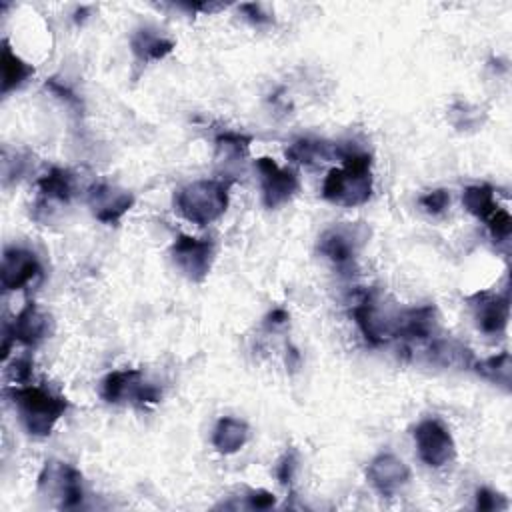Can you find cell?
I'll list each match as a JSON object with an SVG mask.
<instances>
[{
    "mask_svg": "<svg viewBox=\"0 0 512 512\" xmlns=\"http://www.w3.org/2000/svg\"><path fill=\"white\" fill-rule=\"evenodd\" d=\"M366 478L382 496H392L410 480V468L402 458L390 452H382L370 460Z\"/></svg>",
    "mask_w": 512,
    "mask_h": 512,
    "instance_id": "7c38bea8",
    "label": "cell"
},
{
    "mask_svg": "<svg viewBox=\"0 0 512 512\" xmlns=\"http://www.w3.org/2000/svg\"><path fill=\"white\" fill-rule=\"evenodd\" d=\"M488 228H490V234L496 242H506L510 238V232H512V218L510 214L504 210V208H496L488 218Z\"/></svg>",
    "mask_w": 512,
    "mask_h": 512,
    "instance_id": "d4e9b609",
    "label": "cell"
},
{
    "mask_svg": "<svg viewBox=\"0 0 512 512\" xmlns=\"http://www.w3.org/2000/svg\"><path fill=\"white\" fill-rule=\"evenodd\" d=\"M248 440V426L246 422L232 418V416H224L216 422L214 432H212V446L220 452V454H234L238 452Z\"/></svg>",
    "mask_w": 512,
    "mask_h": 512,
    "instance_id": "d6986e66",
    "label": "cell"
},
{
    "mask_svg": "<svg viewBox=\"0 0 512 512\" xmlns=\"http://www.w3.org/2000/svg\"><path fill=\"white\" fill-rule=\"evenodd\" d=\"M256 170L260 174L262 202L268 208H278L286 204L298 192V176L290 170L280 168L272 158L262 156L256 160Z\"/></svg>",
    "mask_w": 512,
    "mask_h": 512,
    "instance_id": "9c48e42d",
    "label": "cell"
},
{
    "mask_svg": "<svg viewBox=\"0 0 512 512\" xmlns=\"http://www.w3.org/2000/svg\"><path fill=\"white\" fill-rule=\"evenodd\" d=\"M414 442L420 460L432 468H440L456 456V446L448 428L434 418L422 420L414 428Z\"/></svg>",
    "mask_w": 512,
    "mask_h": 512,
    "instance_id": "52a82bcc",
    "label": "cell"
},
{
    "mask_svg": "<svg viewBox=\"0 0 512 512\" xmlns=\"http://www.w3.org/2000/svg\"><path fill=\"white\" fill-rule=\"evenodd\" d=\"M418 204H420L428 214H440V212H444L446 206L450 204V194H448V190L438 188V190H432V192H426L424 196H420Z\"/></svg>",
    "mask_w": 512,
    "mask_h": 512,
    "instance_id": "484cf974",
    "label": "cell"
},
{
    "mask_svg": "<svg viewBox=\"0 0 512 512\" xmlns=\"http://www.w3.org/2000/svg\"><path fill=\"white\" fill-rule=\"evenodd\" d=\"M32 74H34V68L30 64H26L22 58H18L10 50L8 42H4V48H2V94H8L10 90H16Z\"/></svg>",
    "mask_w": 512,
    "mask_h": 512,
    "instance_id": "44dd1931",
    "label": "cell"
},
{
    "mask_svg": "<svg viewBox=\"0 0 512 512\" xmlns=\"http://www.w3.org/2000/svg\"><path fill=\"white\" fill-rule=\"evenodd\" d=\"M14 340L36 346L50 334V316L42 312L34 302H26V306L16 314L12 326H6Z\"/></svg>",
    "mask_w": 512,
    "mask_h": 512,
    "instance_id": "2e32d148",
    "label": "cell"
},
{
    "mask_svg": "<svg viewBox=\"0 0 512 512\" xmlns=\"http://www.w3.org/2000/svg\"><path fill=\"white\" fill-rule=\"evenodd\" d=\"M174 206L178 214L188 222L206 226L226 212L228 182L214 178L194 180L176 192Z\"/></svg>",
    "mask_w": 512,
    "mask_h": 512,
    "instance_id": "3957f363",
    "label": "cell"
},
{
    "mask_svg": "<svg viewBox=\"0 0 512 512\" xmlns=\"http://www.w3.org/2000/svg\"><path fill=\"white\" fill-rule=\"evenodd\" d=\"M508 502L502 494L490 490V488H478L476 490V508L478 510H502Z\"/></svg>",
    "mask_w": 512,
    "mask_h": 512,
    "instance_id": "4316f807",
    "label": "cell"
},
{
    "mask_svg": "<svg viewBox=\"0 0 512 512\" xmlns=\"http://www.w3.org/2000/svg\"><path fill=\"white\" fill-rule=\"evenodd\" d=\"M352 314H354V320H356L360 332L364 334V338L370 344L378 346V344H386L388 340L394 338L396 316L382 312L372 294H364V298L356 302Z\"/></svg>",
    "mask_w": 512,
    "mask_h": 512,
    "instance_id": "30bf717a",
    "label": "cell"
},
{
    "mask_svg": "<svg viewBox=\"0 0 512 512\" xmlns=\"http://www.w3.org/2000/svg\"><path fill=\"white\" fill-rule=\"evenodd\" d=\"M436 332V308L434 306H418L396 314L394 338H402L408 344L426 342Z\"/></svg>",
    "mask_w": 512,
    "mask_h": 512,
    "instance_id": "9a60e30c",
    "label": "cell"
},
{
    "mask_svg": "<svg viewBox=\"0 0 512 512\" xmlns=\"http://www.w3.org/2000/svg\"><path fill=\"white\" fill-rule=\"evenodd\" d=\"M38 188L50 200L68 202L74 192V178L64 168H52L46 176L38 180Z\"/></svg>",
    "mask_w": 512,
    "mask_h": 512,
    "instance_id": "7402d4cb",
    "label": "cell"
},
{
    "mask_svg": "<svg viewBox=\"0 0 512 512\" xmlns=\"http://www.w3.org/2000/svg\"><path fill=\"white\" fill-rule=\"evenodd\" d=\"M38 488L44 496L58 502L62 508H74L82 502L80 472L60 460H48L38 476Z\"/></svg>",
    "mask_w": 512,
    "mask_h": 512,
    "instance_id": "277c9868",
    "label": "cell"
},
{
    "mask_svg": "<svg viewBox=\"0 0 512 512\" xmlns=\"http://www.w3.org/2000/svg\"><path fill=\"white\" fill-rule=\"evenodd\" d=\"M470 306L474 310V318L478 328L484 334H502L508 316H510V300L508 294H494V292H476L470 298Z\"/></svg>",
    "mask_w": 512,
    "mask_h": 512,
    "instance_id": "4fadbf2b",
    "label": "cell"
},
{
    "mask_svg": "<svg viewBox=\"0 0 512 512\" xmlns=\"http://www.w3.org/2000/svg\"><path fill=\"white\" fill-rule=\"evenodd\" d=\"M366 240V232L360 226L340 224L322 232L318 238V252L326 256L340 270L350 268L356 260V254Z\"/></svg>",
    "mask_w": 512,
    "mask_h": 512,
    "instance_id": "ba28073f",
    "label": "cell"
},
{
    "mask_svg": "<svg viewBox=\"0 0 512 512\" xmlns=\"http://www.w3.org/2000/svg\"><path fill=\"white\" fill-rule=\"evenodd\" d=\"M6 394L10 396L22 426L32 436H48L68 408L66 398L56 396L40 386L24 384L8 388Z\"/></svg>",
    "mask_w": 512,
    "mask_h": 512,
    "instance_id": "7a4b0ae2",
    "label": "cell"
},
{
    "mask_svg": "<svg viewBox=\"0 0 512 512\" xmlns=\"http://www.w3.org/2000/svg\"><path fill=\"white\" fill-rule=\"evenodd\" d=\"M342 168H332L322 184V196L340 206H360L372 196L370 156L352 146H342Z\"/></svg>",
    "mask_w": 512,
    "mask_h": 512,
    "instance_id": "6da1fadb",
    "label": "cell"
},
{
    "mask_svg": "<svg viewBox=\"0 0 512 512\" xmlns=\"http://www.w3.org/2000/svg\"><path fill=\"white\" fill-rule=\"evenodd\" d=\"M102 398L110 404L118 402H158L160 390L144 380L140 370H114L102 382Z\"/></svg>",
    "mask_w": 512,
    "mask_h": 512,
    "instance_id": "8992f818",
    "label": "cell"
},
{
    "mask_svg": "<svg viewBox=\"0 0 512 512\" xmlns=\"http://www.w3.org/2000/svg\"><path fill=\"white\" fill-rule=\"evenodd\" d=\"M476 368V372L480 376H484L486 380L504 386L506 390L510 388V354L508 352H500L498 356L486 358L482 362L472 364Z\"/></svg>",
    "mask_w": 512,
    "mask_h": 512,
    "instance_id": "cb8c5ba5",
    "label": "cell"
},
{
    "mask_svg": "<svg viewBox=\"0 0 512 512\" xmlns=\"http://www.w3.org/2000/svg\"><path fill=\"white\" fill-rule=\"evenodd\" d=\"M214 242L208 238L178 236L170 248L174 266L192 282H202L214 262Z\"/></svg>",
    "mask_w": 512,
    "mask_h": 512,
    "instance_id": "5b68a950",
    "label": "cell"
},
{
    "mask_svg": "<svg viewBox=\"0 0 512 512\" xmlns=\"http://www.w3.org/2000/svg\"><path fill=\"white\" fill-rule=\"evenodd\" d=\"M8 376L16 384H26L30 380V376H32V360H30V356H18L10 364Z\"/></svg>",
    "mask_w": 512,
    "mask_h": 512,
    "instance_id": "83f0119b",
    "label": "cell"
},
{
    "mask_svg": "<svg viewBox=\"0 0 512 512\" xmlns=\"http://www.w3.org/2000/svg\"><path fill=\"white\" fill-rule=\"evenodd\" d=\"M130 48L140 62H154L168 56L174 50V42L154 28H140L132 34Z\"/></svg>",
    "mask_w": 512,
    "mask_h": 512,
    "instance_id": "e0dca14e",
    "label": "cell"
},
{
    "mask_svg": "<svg viewBox=\"0 0 512 512\" xmlns=\"http://www.w3.org/2000/svg\"><path fill=\"white\" fill-rule=\"evenodd\" d=\"M252 138L238 132H224L216 138V162L224 164V170L230 166H238L250 148Z\"/></svg>",
    "mask_w": 512,
    "mask_h": 512,
    "instance_id": "ffe728a7",
    "label": "cell"
},
{
    "mask_svg": "<svg viewBox=\"0 0 512 512\" xmlns=\"http://www.w3.org/2000/svg\"><path fill=\"white\" fill-rule=\"evenodd\" d=\"M276 504V498L272 492L268 490H252L248 494V506L256 508V510H268Z\"/></svg>",
    "mask_w": 512,
    "mask_h": 512,
    "instance_id": "f546056e",
    "label": "cell"
},
{
    "mask_svg": "<svg viewBox=\"0 0 512 512\" xmlns=\"http://www.w3.org/2000/svg\"><path fill=\"white\" fill-rule=\"evenodd\" d=\"M40 274V262L34 252L24 248H8L2 256L0 282L6 292L20 290Z\"/></svg>",
    "mask_w": 512,
    "mask_h": 512,
    "instance_id": "5bb4252c",
    "label": "cell"
},
{
    "mask_svg": "<svg viewBox=\"0 0 512 512\" xmlns=\"http://www.w3.org/2000/svg\"><path fill=\"white\" fill-rule=\"evenodd\" d=\"M340 152H342V144H332V142L312 140V138H300V140H294L288 146L286 156L296 164L312 166V164H318V162L340 158Z\"/></svg>",
    "mask_w": 512,
    "mask_h": 512,
    "instance_id": "ac0fdd59",
    "label": "cell"
},
{
    "mask_svg": "<svg viewBox=\"0 0 512 512\" xmlns=\"http://www.w3.org/2000/svg\"><path fill=\"white\" fill-rule=\"evenodd\" d=\"M296 454L290 450V452H286L284 456H282V460L278 462V468H276V476H278V480L286 486V484H290L292 482V478H294V470H296Z\"/></svg>",
    "mask_w": 512,
    "mask_h": 512,
    "instance_id": "f1b7e54d",
    "label": "cell"
},
{
    "mask_svg": "<svg viewBox=\"0 0 512 512\" xmlns=\"http://www.w3.org/2000/svg\"><path fill=\"white\" fill-rule=\"evenodd\" d=\"M462 204L470 214L478 218H488L498 208L494 202V190L488 184H476V186L464 188Z\"/></svg>",
    "mask_w": 512,
    "mask_h": 512,
    "instance_id": "603a6c76",
    "label": "cell"
},
{
    "mask_svg": "<svg viewBox=\"0 0 512 512\" xmlns=\"http://www.w3.org/2000/svg\"><path fill=\"white\" fill-rule=\"evenodd\" d=\"M132 204L134 196L128 190L118 188L114 184L100 182L88 190V206L96 220L104 224L120 222V218L132 208Z\"/></svg>",
    "mask_w": 512,
    "mask_h": 512,
    "instance_id": "8fae6325",
    "label": "cell"
}]
</instances>
